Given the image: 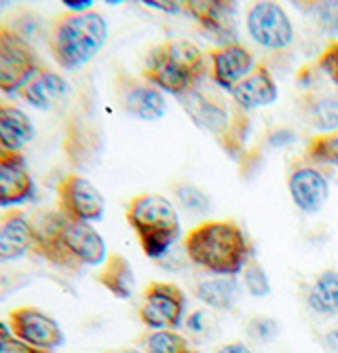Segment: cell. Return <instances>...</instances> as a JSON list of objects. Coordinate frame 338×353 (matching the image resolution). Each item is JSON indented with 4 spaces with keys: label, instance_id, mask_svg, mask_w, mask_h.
<instances>
[{
    "label": "cell",
    "instance_id": "1",
    "mask_svg": "<svg viewBox=\"0 0 338 353\" xmlns=\"http://www.w3.org/2000/svg\"><path fill=\"white\" fill-rule=\"evenodd\" d=\"M36 229L34 254L49 265L76 273L81 267H98L108 259L104 237L89 222L72 220L59 210L45 214Z\"/></svg>",
    "mask_w": 338,
    "mask_h": 353
},
{
    "label": "cell",
    "instance_id": "2",
    "mask_svg": "<svg viewBox=\"0 0 338 353\" xmlns=\"http://www.w3.org/2000/svg\"><path fill=\"white\" fill-rule=\"evenodd\" d=\"M187 261L220 277L239 275L252 259L250 241L235 220H205L184 237Z\"/></svg>",
    "mask_w": 338,
    "mask_h": 353
},
{
    "label": "cell",
    "instance_id": "3",
    "mask_svg": "<svg viewBox=\"0 0 338 353\" xmlns=\"http://www.w3.org/2000/svg\"><path fill=\"white\" fill-rule=\"evenodd\" d=\"M180 104L201 130L216 138V142L229 157H245L250 119L248 112L235 104V100H229L218 89L197 85L187 95H182Z\"/></svg>",
    "mask_w": 338,
    "mask_h": 353
},
{
    "label": "cell",
    "instance_id": "4",
    "mask_svg": "<svg viewBox=\"0 0 338 353\" xmlns=\"http://www.w3.org/2000/svg\"><path fill=\"white\" fill-rule=\"evenodd\" d=\"M106 41L108 23L102 13H64L51 23L49 51L64 70H76L94 59Z\"/></svg>",
    "mask_w": 338,
    "mask_h": 353
},
{
    "label": "cell",
    "instance_id": "5",
    "mask_svg": "<svg viewBox=\"0 0 338 353\" xmlns=\"http://www.w3.org/2000/svg\"><path fill=\"white\" fill-rule=\"evenodd\" d=\"M125 218L136 233L142 252L150 261H159L180 237V218L173 203L157 192H140L125 208Z\"/></svg>",
    "mask_w": 338,
    "mask_h": 353
},
{
    "label": "cell",
    "instance_id": "6",
    "mask_svg": "<svg viewBox=\"0 0 338 353\" xmlns=\"http://www.w3.org/2000/svg\"><path fill=\"white\" fill-rule=\"evenodd\" d=\"M43 66L34 45L13 23H0V91L7 95L21 93Z\"/></svg>",
    "mask_w": 338,
    "mask_h": 353
},
{
    "label": "cell",
    "instance_id": "7",
    "mask_svg": "<svg viewBox=\"0 0 338 353\" xmlns=\"http://www.w3.org/2000/svg\"><path fill=\"white\" fill-rule=\"evenodd\" d=\"M138 315L146 330H176L187 315V294L173 281H150L142 292Z\"/></svg>",
    "mask_w": 338,
    "mask_h": 353
},
{
    "label": "cell",
    "instance_id": "8",
    "mask_svg": "<svg viewBox=\"0 0 338 353\" xmlns=\"http://www.w3.org/2000/svg\"><path fill=\"white\" fill-rule=\"evenodd\" d=\"M245 26L254 43L268 51H284L294 43V26L279 3H254L245 15Z\"/></svg>",
    "mask_w": 338,
    "mask_h": 353
},
{
    "label": "cell",
    "instance_id": "9",
    "mask_svg": "<svg viewBox=\"0 0 338 353\" xmlns=\"http://www.w3.org/2000/svg\"><path fill=\"white\" fill-rule=\"evenodd\" d=\"M57 210L72 220L91 224L104 218L106 201L94 182L72 172L57 182Z\"/></svg>",
    "mask_w": 338,
    "mask_h": 353
},
{
    "label": "cell",
    "instance_id": "10",
    "mask_svg": "<svg viewBox=\"0 0 338 353\" xmlns=\"http://www.w3.org/2000/svg\"><path fill=\"white\" fill-rule=\"evenodd\" d=\"M9 328L15 339L39 349L53 351L66 343L64 330H61L57 319L32 305L15 307L9 313Z\"/></svg>",
    "mask_w": 338,
    "mask_h": 353
},
{
    "label": "cell",
    "instance_id": "11",
    "mask_svg": "<svg viewBox=\"0 0 338 353\" xmlns=\"http://www.w3.org/2000/svg\"><path fill=\"white\" fill-rule=\"evenodd\" d=\"M114 93L120 108L129 117L140 121H159L167 112V102L163 93L146 81L134 74L118 70L114 79Z\"/></svg>",
    "mask_w": 338,
    "mask_h": 353
},
{
    "label": "cell",
    "instance_id": "12",
    "mask_svg": "<svg viewBox=\"0 0 338 353\" xmlns=\"http://www.w3.org/2000/svg\"><path fill=\"white\" fill-rule=\"evenodd\" d=\"M211 79L220 89L233 91L254 68L252 51L241 43H224L207 51Z\"/></svg>",
    "mask_w": 338,
    "mask_h": 353
},
{
    "label": "cell",
    "instance_id": "13",
    "mask_svg": "<svg viewBox=\"0 0 338 353\" xmlns=\"http://www.w3.org/2000/svg\"><path fill=\"white\" fill-rule=\"evenodd\" d=\"M288 190L302 214H317L330 195L328 178L309 163H298L288 174Z\"/></svg>",
    "mask_w": 338,
    "mask_h": 353
},
{
    "label": "cell",
    "instance_id": "14",
    "mask_svg": "<svg viewBox=\"0 0 338 353\" xmlns=\"http://www.w3.org/2000/svg\"><path fill=\"white\" fill-rule=\"evenodd\" d=\"M34 180L19 152L0 148V208H17L34 197Z\"/></svg>",
    "mask_w": 338,
    "mask_h": 353
},
{
    "label": "cell",
    "instance_id": "15",
    "mask_svg": "<svg viewBox=\"0 0 338 353\" xmlns=\"http://www.w3.org/2000/svg\"><path fill=\"white\" fill-rule=\"evenodd\" d=\"M142 77L152 87H157L161 91H167V93L176 95L178 100L182 98V95H187L191 89L197 87L187 74H184L176 66V61L169 57V53L165 51L163 43L157 45V47H152L150 53L146 55Z\"/></svg>",
    "mask_w": 338,
    "mask_h": 353
},
{
    "label": "cell",
    "instance_id": "16",
    "mask_svg": "<svg viewBox=\"0 0 338 353\" xmlns=\"http://www.w3.org/2000/svg\"><path fill=\"white\" fill-rule=\"evenodd\" d=\"M36 229L21 210H7L0 216V261H17L34 252Z\"/></svg>",
    "mask_w": 338,
    "mask_h": 353
},
{
    "label": "cell",
    "instance_id": "17",
    "mask_svg": "<svg viewBox=\"0 0 338 353\" xmlns=\"http://www.w3.org/2000/svg\"><path fill=\"white\" fill-rule=\"evenodd\" d=\"M277 95H279L277 83H275L271 70L264 63H258V66L231 91V98L235 100V104L243 108L245 112L271 106L277 100Z\"/></svg>",
    "mask_w": 338,
    "mask_h": 353
},
{
    "label": "cell",
    "instance_id": "18",
    "mask_svg": "<svg viewBox=\"0 0 338 353\" xmlns=\"http://www.w3.org/2000/svg\"><path fill=\"white\" fill-rule=\"evenodd\" d=\"M102 140L94 125H89L81 117H70L66 121L64 134V152L70 159V163L76 168H87L98 157Z\"/></svg>",
    "mask_w": 338,
    "mask_h": 353
},
{
    "label": "cell",
    "instance_id": "19",
    "mask_svg": "<svg viewBox=\"0 0 338 353\" xmlns=\"http://www.w3.org/2000/svg\"><path fill=\"white\" fill-rule=\"evenodd\" d=\"M34 123L21 108L0 102V148L7 152H21L34 140Z\"/></svg>",
    "mask_w": 338,
    "mask_h": 353
},
{
    "label": "cell",
    "instance_id": "20",
    "mask_svg": "<svg viewBox=\"0 0 338 353\" xmlns=\"http://www.w3.org/2000/svg\"><path fill=\"white\" fill-rule=\"evenodd\" d=\"M182 11L189 13L201 28L207 32H213L218 37L233 34V3H220V0H191L182 3Z\"/></svg>",
    "mask_w": 338,
    "mask_h": 353
},
{
    "label": "cell",
    "instance_id": "21",
    "mask_svg": "<svg viewBox=\"0 0 338 353\" xmlns=\"http://www.w3.org/2000/svg\"><path fill=\"white\" fill-rule=\"evenodd\" d=\"M66 93H68L66 79L49 70L47 66H43L41 72L21 89V98L39 110H49L64 98Z\"/></svg>",
    "mask_w": 338,
    "mask_h": 353
},
{
    "label": "cell",
    "instance_id": "22",
    "mask_svg": "<svg viewBox=\"0 0 338 353\" xmlns=\"http://www.w3.org/2000/svg\"><path fill=\"white\" fill-rule=\"evenodd\" d=\"M98 283L104 285L106 290L120 301H129L136 290V275L129 265V261L123 254H108L106 263L102 265L98 273Z\"/></svg>",
    "mask_w": 338,
    "mask_h": 353
},
{
    "label": "cell",
    "instance_id": "23",
    "mask_svg": "<svg viewBox=\"0 0 338 353\" xmlns=\"http://www.w3.org/2000/svg\"><path fill=\"white\" fill-rule=\"evenodd\" d=\"M193 292L209 309L231 311L239 299V283L235 277H211V279H201Z\"/></svg>",
    "mask_w": 338,
    "mask_h": 353
},
{
    "label": "cell",
    "instance_id": "24",
    "mask_svg": "<svg viewBox=\"0 0 338 353\" xmlns=\"http://www.w3.org/2000/svg\"><path fill=\"white\" fill-rule=\"evenodd\" d=\"M306 305L317 315H338V271L326 269L321 271L306 292Z\"/></svg>",
    "mask_w": 338,
    "mask_h": 353
},
{
    "label": "cell",
    "instance_id": "25",
    "mask_svg": "<svg viewBox=\"0 0 338 353\" xmlns=\"http://www.w3.org/2000/svg\"><path fill=\"white\" fill-rule=\"evenodd\" d=\"M163 47L169 53V57L176 61V66L195 85H199L203 81V77L207 72V61H205L203 51L195 43L178 39V41H165Z\"/></svg>",
    "mask_w": 338,
    "mask_h": 353
},
{
    "label": "cell",
    "instance_id": "26",
    "mask_svg": "<svg viewBox=\"0 0 338 353\" xmlns=\"http://www.w3.org/2000/svg\"><path fill=\"white\" fill-rule=\"evenodd\" d=\"M302 110L317 130L324 134L338 132V95L336 93H306Z\"/></svg>",
    "mask_w": 338,
    "mask_h": 353
},
{
    "label": "cell",
    "instance_id": "27",
    "mask_svg": "<svg viewBox=\"0 0 338 353\" xmlns=\"http://www.w3.org/2000/svg\"><path fill=\"white\" fill-rule=\"evenodd\" d=\"M138 345L144 353H201L176 330H144Z\"/></svg>",
    "mask_w": 338,
    "mask_h": 353
},
{
    "label": "cell",
    "instance_id": "28",
    "mask_svg": "<svg viewBox=\"0 0 338 353\" xmlns=\"http://www.w3.org/2000/svg\"><path fill=\"white\" fill-rule=\"evenodd\" d=\"M304 159L338 168V132L313 136L304 146Z\"/></svg>",
    "mask_w": 338,
    "mask_h": 353
},
{
    "label": "cell",
    "instance_id": "29",
    "mask_svg": "<svg viewBox=\"0 0 338 353\" xmlns=\"http://www.w3.org/2000/svg\"><path fill=\"white\" fill-rule=\"evenodd\" d=\"M171 190H173V195H176L178 203H180L184 210H187V212H191V214H205V212H209V208H211L209 197L205 195V192H203L199 186H195L193 182L176 180V182L171 184Z\"/></svg>",
    "mask_w": 338,
    "mask_h": 353
},
{
    "label": "cell",
    "instance_id": "30",
    "mask_svg": "<svg viewBox=\"0 0 338 353\" xmlns=\"http://www.w3.org/2000/svg\"><path fill=\"white\" fill-rule=\"evenodd\" d=\"M241 277H243V288L248 290L252 296L256 299H264L271 294V281H268V275L264 271V267L256 261V259H250V263L245 265V269L241 271Z\"/></svg>",
    "mask_w": 338,
    "mask_h": 353
},
{
    "label": "cell",
    "instance_id": "31",
    "mask_svg": "<svg viewBox=\"0 0 338 353\" xmlns=\"http://www.w3.org/2000/svg\"><path fill=\"white\" fill-rule=\"evenodd\" d=\"M245 334L256 343H271L279 336V322L268 315H256L245 324Z\"/></svg>",
    "mask_w": 338,
    "mask_h": 353
},
{
    "label": "cell",
    "instance_id": "32",
    "mask_svg": "<svg viewBox=\"0 0 338 353\" xmlns=\"http://www.w3.org/2000/svg\"><path fill=\"white\" fill-rule=\"evenodd\" d=\"M184 326H187V332L195 339H207L211 328H213V322H211V317L207 311L203 309H197L193 311L189 317H187V322H184Z\"/></svg>",
    "mask_w": 338,
    "mask_h": 353
},
{
    "label": "cell",
    "instance_id": "33",
    "mask_svg": "<svg viewBox=\"0 0 338 353\" xmlns=\"http://www.w3.org/2000/svg\"><path fill=\"white\" fill-rule=\"evenodd\" d=\"M313 13L317 17V23L324 30L338 34V0H326V3H317Z\"/></svg>",
    "mask_w": 338,
    "mask_h": 353
},
{
    "label": "cell",
    "instance_id": "34",
    "mask_svg": "<svg viewBox=\"0 0 338 353\" xmlns=\"http://www.w3.org/2000/svg\"><path fill=\"white\" fill-rule=\"evenodd\" d=\"M317 66L338 85V41H330L317 57Z\"/></svg>",
    "mask_w": 338,
    "mask_h": 353
},
{
    "label": "cell",
    "instance_id": "35",
    "mask_svg": "<svg viewBox=\"0 0 338 353\" xmlns=\"http://www.w3.org/2000/svg\"><path fill=\"white\" fill-rule=\"evenodd\" d=\"M0 353H53V351H47V349H39L34 345H28L19 339H15L13 334L0 343Z\"/></svg>",
    "mask_w": 338,
    "mask_h": 353
},
{
    "label": "cell",
    "instance_id": "36",
    "mask_svg": "<svg viewBox=\"0 0 338 353\" xmlns=\"http://www.w3.org/2000/svg\"><path fill=\"white\" fill-rule=\"evenodd\" d=\"M292 140H294V134H292L290 130H275V132L271 134V138H268L271 146H275V148L288 146Z\"/></svg>",
    "mask_w": 338,
    "mask_h": 353
},
{
    "label": "cell",
    "instance_id": "37",
    "mask_svg": "<svg viewBox=\"0 0 338 353\" xmlns=\"http://www.w3.org/2000/svg\"><path fill=\"white\" fill-rule=\"evenodd\" d=\"M321 347L328 351V353H338V326L328 330L324 336H321Z\"/></svg>",
    "mask_w": 338,
    "mask_h": 353
},
{
    "label": "cell",
    "instance_id": "38",
    "mask_svg": "<svg viewBox=\"0 0 338 353\" xmlns=\"http://www.w3.org/2000/svg\"><path fill=\"white\" fill-rule=\"evenodd\" d=\"M216 353H254L248 345L241 343V341H231V343H224L216 349Z\"/></svg>",
    "mask_w": 338,
    "mask_h": 353
},
{
    "label": "cell",
    "instance_id": "39",
    "mask_svg": "<svg viewBox=\"0 0 338 353\" xmlns=\"http://www.w3.org/2000/svg\"><path fill=\"white\" fill-rule=\"evenodd\" d=\"M64 7L68 9V13H87V11H91L94 3H91V0H76V3H72V0H64Z\"/></svg>",
    "mask_w": 338,
    "mask_h": 353
},
{
    "label": "cell",
    "instance_id": "40",
    "mask_svg": "<svg viewBox=\"0 0 338 353\" xmlns=\"http://www.w3.org/2000/svg\"><path fill=\"white\" fill-rule=\"evenodd\" d=\"M148 7L152 9H161V11H167V13H180L182 11V3H146Z\"/></svg>",
    "mask_w": 338,
    "mask_h": 353
},
{
    "label": "cell",
    "instance_id": "41",
    "mask_svg": "<svg viewBox=\"0 0 338 353\" xmlns=\"http://www.w3.org/2000/svg\"><path fill=\"white\" fill-rule=\"evenodd\" d=\"M9 336H11V328H9V324H5L3 319H0V343L7 341Z\"/></svg>",
    "mask_w": 338,
    "mask_h": 353
},
{
    "label": "cell",
    "instance_id": "42",
    "mask_svg": "<svg viewBox=\"0 0 338 353\" xmlns=\"http://www.w3.org/2000/svg\"><path fill=\"white\" fill-rule=\"evenodd\" d=\"M108 353H144L142 349H136V347H120V349H112Z\"/></svg>",
    "mask_w": 338,
    "mask_h": 353
}]
</instances>
